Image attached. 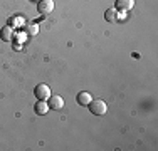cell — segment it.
Segmentation results:
<instances>
[{"mask_svg":"<svg viewBox=\"0 0 158 151\" xmlns=\"http://www.w3.org/2000/svg\"><path fill=\"white\" fill-rule=\"evenodd\" d=\"M14 37V29L10 27V25H5V27H2V30H0V39L5 40V42H10Z\"/></svg>","mask_w":158,"mask_h":151,"instance_id":"8992f818","label":"cell"},{"mask_svg":"<svg viewBox=\"0 0 158 151\" xmlns=\"http://www.w3.org/2000/svg\"><path fill=\"white\" fill-rule=\"evenodd\" d=\"M104 18L108 22H114L116 20V15H114V9H108L106 14H104Z\"/></svg>","mask_w":158,"mask_h":151,"instance_id":"30bf717a","label":"cell"},{"mask_svg":"<svg viewBox=\"0 0 158 151\" xmlns=\"http://www.w3.org/2000/svg\"><path fill=\"white\" fill-rule=\"evenodd\" d=\"M47 104H49V109H62L64 108V99L59 94H51L47 99Z\"/></svg>","mask_w":158,"mask_h":151,"instance_id":"277c9868","label":"cell"},{"mask_svg":"<svg viewBox=\"0 0 158 151\" xmlns=\"http://www.w3.org/2000/svg\"><path fill=\"white\" fill-rule=\"evenodd\" d=\"M34 111H35V114L44 116V114H46V112L49 111V104L46 103V101H39V99H37V103H35V108H34Z\"/></svg>","mask_w":158,"mask_h":151,"instance_id":"ba28073f","label":"cell"},{"mask_svg":"<svg viewBox=\"0 0 158 151\" xmlns=\"http://www.w3.org/2000/svg\"><path fill=\"white\" fill-rule=\"evenodd\" d=\"M25 32H27L29 35H35V34L39 32V25L37 24H29L27 27H25Z\"/></svg>","mask_w":158,"mask_h":151,"instance_id":"9c48e42d","label":"cell"},{"mask_svg":"<svg viewBox=\"0 0 158 151\" xmlns=\"http://www.w3.org/2000/svg\"><path fill=\"white\" fill-rule=\"evenodd\" d=\"M37 10H39V14H42V15L52 14V10H54V0H39Z\"/></svg>","mask_w":158,"mask_h":151,"instance_id":"3957f363","label":"cell"},{"mask_svg":"<svg viewBox=\"0 0 158 151\" xmlns=\"http://www.w3.org/2000/svg\"><path fill=\"white\" fill-rule=\"evenodd\" d=\"M51 94H52L51 88H49L47 84H37L35 89H34V96H35L39 101H47Z\"/></svg>","mask_w":158,"mask_h":151,"instance_id":"7a4b0ae2","label":"cell"},{"mask_svg":"<svg viewBox=\"0 0 158 151\" xmlns=\"http://www.w3.org/2000/svg\"><path fill=\"white\" fill-rule=\"evenodd\" d=\"M91 101H93V96L89 92H86V91H81V92L76 94V103L81 106H88Z\"/></svg>","mask_w":158,"mask_h":151,"instance_id":"5b68a950","label":"cell"},{"mask_svg":"<svg viewBox=\"0 0 158 151\" xmlns=\"http://www.w3.org/2000/svg\"><path fill=\"white\" fill-rule=\"evenodd\" d=\"M135 5V0H116V9L118 10H123V12H126V10H131Z\"/></svg>","mask_w":158,"mask_h":151,"instance_id":"52a82bcc","label":"cell"},{"mask_svg":"<svg viewBox=\"0 0 158 151\" xmlns=\"http://www.w3.org/2000/svg\"><path fill=\"white\" fill-rule=\"evenodd\" d=\"M88 106H89V111L94 116H103L108 112V104L104 103L103 99H93Z\"/></svg>","mask_w":158,"mask_h":151,"instance_id":"6da1fadb","label":"cell"}]
</instances>
